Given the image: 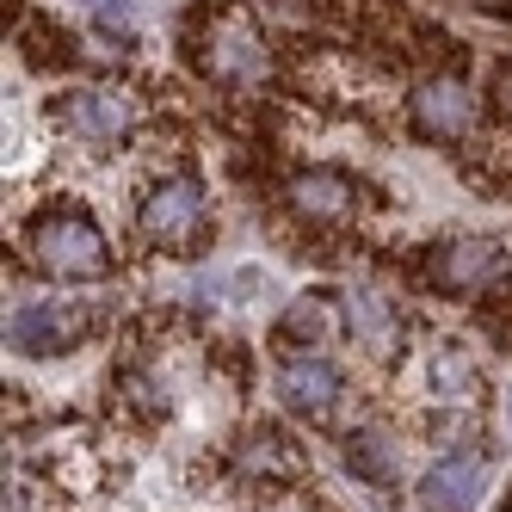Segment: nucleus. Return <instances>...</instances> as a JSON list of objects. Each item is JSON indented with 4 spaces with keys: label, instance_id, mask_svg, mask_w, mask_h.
Here are the masks:
<instances>
[{
    "label": "nucleus",
    "instance_id": "7ed1b4c3",
    "mask_svg": "<svg viewBox=\"0 0 512 512\" xmlns=\"http://www.w3.org/2000/svg\"><path fill=\"white\" fill-rule=\"evenodd\" d=\"M426 284L445 297H475V290L506 284V247L488 235H451L426 253Z\"/></svg>",
    "mask_w": 512,
    "mask_h": 512
},
{
    "label": "nucleus",
    "instance_id": "6e6552de",
    "mask_svg": "<svg viewBox=\"0 0 512 512\" xmlns=\"http://www.w3.org/2000/svg\"><path fill=\"white\" fill-rule=\"evenodd\" d=\"M482 482H488V463L475 457V451L438 457V463L420 475V512H475Z\"/></svg>",
    "mask_w": 512,
    "mask_h": 512
},
{
    "label": "nucleus",
    "instance_id": "0eeeda50",
    "mask_svg": "<svg viewBox=\"0 0 512 512\" xmlns=\"http://www.w3.org/2000/svg\"><path fill=\"white\" fill-rule=\"evenodd\" d=\"M93 327V315H81V309H62V303H19L13 315H7V340L19 346V352H31V358H44V352H68L81 334Z\"/></svg>",
    "mask_w": 512,
    "mask_h": 512
},
{
    "label": "nucleus",
    "instance_id": "20e7f679",
    "mask_svg": "<svg viewBox=\"0 0 512 512\" xmlns=\"http://www.w3.org/2000/svg\"><path fill=\"white\" fill-rule=\"evenodd\" d=\"M408 118H414V130L432 136V142H463V136L475 130V118H482V99H475L457 75H432V81L414 87Z\"/></svg>",
    "mask_w": 512,
    "mask_h": 512
},
{
    "label": "nucleus",
    "instance_id": "dca6fc26",
    "mask_svg": "<svg viewBox=\"0 0 512 512\" xmlns=\"http://www.w3.org/2000/svg\"><path fill=\"white\" fill-rule=\"evenodd\" d=\"M494 99H500V112H512V68H500V75H494Z\"/></svg>",
    "mask_w": 512,
    "mask_h": 512
},
{
    "label": "nucleus",
    "instance_id": "f8f14e48",
    "mask_svg": "<svg viewBox=\"0 0 512 512\" xmlns=\"http://www.w3.org/2000/svg\"><path fill=\"white\" fill-rule=\"evenodd\" d=\"M241 469L260 475V482H297V475H303V451L290 445L284 432L260 426V432H247V445H241Z\"/></svg>",
    "mask_w": 512,
    "mask_h": 512
},
{
    "label": "nucleus",
    "instance_id": "4468645a",
    "mask_svg": "<svg viewBox=\"0 0 512 512\" xmlns=\"http://www.w3.org/2000/svg\"><path fill=\"white\" fill-rule=\"evenodd\" d=\"M327 334H334V303L327 297H303V303H290L284 321H278V340H309L321 346Z\"/></svg>",
    "mask_w": 512,
    "mask_h": 512
},
{
    "label": "nucleus",
    "instance_id": "9b49d317",
    "mask_svg": "<svg viewBox=\"0 0 512 512\" xmlns=\"http://www.w3.org/2000/svg\"><path fill=\"white\" fill-rule=\"evenodd\" d=\"M346 327L358 334V346L371 358H395L401 352V315L377 297V290H352L346 297Z\"/></svg>",
    "mask_w": 512,
    "mask_h": 512
},
{
    "label": "nucleus",
    "instance_id": "2eb2a0df",
    "mask_svg": "<svg viewBox=\"0 0 512 512\" xmlns=\"http://www.w3.org/2000/svg\"><path fill=\"white\" fill-rule=\"evenodd\" d=\"M346 463L364 475V482H395V451H389V438H377V432H352L346 438Z\"/></svg>",
    "mask_w": 512,
    "mask_h": 512
},
{
    "label": "nucleus",
    "instance_id": "f3484780",
    "mask_svg": "<svg viewBox=\"0 0 512 512\" xmlns=\"http://www.w3.org/2000/svg\"><path fill=\"white\" fill-rule=\"evenodd\" d=\"M463 7H475V13H506L512 0H463Z\"/></svg>",
    "mask_w": 512,
    "mask_h": 512
},
{
    "label": "nucleus",
    "instance_id": "f03ea898",
    "mask_svg": "<svg viewBox=\"0 0 512 512\" xmlns=\"http://www.w3.org/2000/svg\"><path fill=\"white\" fill-rule=\"evenodd\" d=\"M142 235L155 247H173V253H198L204 247L210 204H204V186L192 173H173L161 186H149V198H142Z\"/></svg>",
    "mask_w": 512,
    "mask_h": 512
},
{
    "label": "nucleus",
    "instance_id": "9d476101",
    "mask_svg": "<svg viewBox=\"0 0 512 512\" xmlns=\"http://www.w3.org/2000/svg\"><path fill=\"white\" fill-rule=\"evenodd\" d=\"M340 371H334V364H327V358H284L278 364V401H284V408L290 414H309V420H321L327 408H334V401H340Z\"/></svg>",
    "mask_w": 512,
    "mask_h": 512
},
{
    "label": "nucleus",
    "instance_id": "f257e3e1",
    "mask_svg": "<svg viewBox=\"0 0 512 512\" xmlns=\"http://www.w3.org/2000/svg\"><path fill=\"white\" fill-rule=\"evenodd\" d=\"M31 253L50 278H105V266H112V247L81 210H44L31 223Z\"/></svg>",
    "mask_w": 512,
    "mask_h": 512
},
{
    "label": "nucleus",
    "instance_id": "ddd939ff",
    "mask_svg": "<svg viewBox=\"0 0 512 512\" xmlns=\"http://www.w3.org/2000/svg\"><path fill=\"white\" fill-rule=\"evenodd\" d=\"M432 395L438 401H457V408H475V395H482V377H475V364L457 346H438L432 352Z\"/></svg>",
    "mask_w": 512,
    "mask_h": 512
},
{
    "label": "nucleus",
    "instance_id": "1a4fd4ad",
    "mask_svg": "<svg viewBox=\"0 0 512 512\" xmlns=\"http://www.w3.org/2000/svg\"><path fill=\"white\" fill-rule=\"evenodd\" d=\"M284 204L303 216V223H346V216L358 210V186L346 173H334V167H309V173H297L284 186Z\"/></svg>",
    "mask_w": 512,
    "mask_h": 512
},
{
    "label": "nucleus",
    "instance_id": "39448f33",
    "mask_svg": "<svg viewBox=\"0 0 512 512\" xmlns=\"http://www.w3.org/2000/svg\"><path fill=\"white\" fill-rule=\"evenodd\" d=\"M198 62H204V75L229 81V87H266L272 81V50H266L260 31H247V25H216L210 50Z\"/></svg>",
    "mask_w": 512,
    "mask_h": 512
},
{
    "label": "nucleus",
    "instance_id": "423d86ee",
    "mask_svg": "<svg viewBox=\"0 0 512 512\" xmlns=\"http://www.w3.org/2000/svg\"><path fill=\"white\" fill-rule=\"evenodd\" d=\"M56 112L81 142H124L136 130V105L112 87H75V93H62Z\"/></svg>",
    "mask_w": 512,
    "mask_h": 512
}]
</instances>
